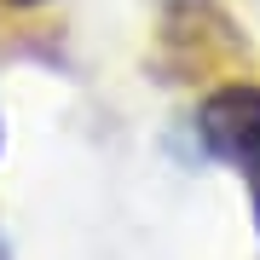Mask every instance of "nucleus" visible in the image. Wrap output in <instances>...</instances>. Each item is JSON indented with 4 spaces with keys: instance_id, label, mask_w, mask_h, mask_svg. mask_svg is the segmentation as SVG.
<instances>
[{
    "instance_id": "1",
    "label": "nucleus",
    "mask_w": 260,
    "mask_h": 260,
    "mask_svg": "<svg viewBox=\"0 0 260 260\" xmlns=\"http://www.w3.org/2000/svg\"><path fill=\"white\" fill-rule=\"evenodd\" d=\"M197 133L220 162H232L249 191H260V87L254 81H225L220 93L203 99Z\"/></svg>"
},
{
    "instance_id": "2",
    "label": "nucleus",
    "mask_w": 260,
    "mask_h": 260,
    "mask_svg": "<svg viewBox=\"0 0 260 260\" xmlns=\"http://www.w3.org/2000/svg\"><path fill=\"white\" fill-rule=\"evenodd\" d=\"M0 6H18V12H29V6H47V0H0Z\"/></svg>"
},
{
    "instance_id": "3",
    "label": "nucleus",
    "mask_w": 260,
    "mask_h": 260,
    "mask_svg": "<svg viewBox=\"0 0 260 260\" xmlns=\"http://www.w3.org/2000/svg\"><path fill=\"white\" fill-rule=\"evenodd\" d=\"M254 220H260V191H254Z\"/></svg>"
}]
</instances>
